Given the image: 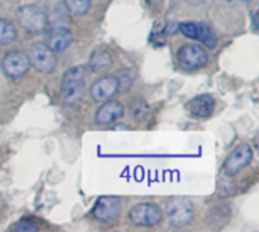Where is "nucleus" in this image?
Instances as JSON below:
<instances>
[{
    "label": "nucleus",
    "mask_w": 259,
    "mask_h": 232,
    "mask_svg": "<svg viewBox=\"0 0 259 232\" xmlns=\"http://www.w3.org/2000/svg\"><path fill=\"white\" fill-rule=\"evenodd\" d=\"M215 108V99L211 94H200L187 103V111L191 117L208 119L212 115Z\"/></svg>",
    "instance_id": "nucleus-13"
},
{
    "label": "nucleus",
    "mask_w": 259,
    "mask_h": 232,
    "mask_svg": "<svg viewBox=\"0 0 259 232\" xmlns=\"http://www.w3.org/2000/svg\"><path fill=\"white\" fill-rule=\"evenodd\" d=\"M165 214H167L170 226L182 228L193 222L194 205L188 198H171L167 201Z\"/></svg>",
    "instance_id": "nucleus-2"
},
{
    "label": "nucleus",
    "mask_w": 259,
    "mask_h": 232,
    "mask_svg": "<svg viewBox=\"0 0 259 232\" xmlns=\"http://www.w3.org/2000/svg\"><path fill=\"white\" fill-rule=\"evenodd\" d=\"M179 30L187 38L197 40V41H200L203 46H206L209 49H214L217 46V36H215V33L206 24H203V23H194V21L181 23L179 24Z\"/></svg>",
    "instance_id": "nucleus-10"
},
{
    "label": "nucleus",
    "mask_w": 259,
    "mask_h": 232,
    "mask_svg": "<svg viewBox=\"0 0 259 232\" xmlns=\"http://www.w3.org/2000/svg\"><path fill=\"white\" fill-rule=\"evenodd\" d=\"M178 61L184 68L196 70L202 68L208 62L206 50L199 44H184L178 50Z\"/></svg>",
    "instance_id": "nucleus-8"
},
{
    "label": "nucleus",
    "mask_w": 259,
    "mask_h": 232,
    "mask_svg": "<svg viewBox=\"0 0 259 232\" xmlns=\"http://www.w3.org/2000/svg\"><path fill=\"white\" fill-rule=\"evenodd\" d=\"M18 36L17 27L12 21L0 18V44H9Z\"/></svg>",
    "instance_id": "nucleus-16"
},
{
    "label": "nucleus",
    "mask_w": 259,
    "mask_h": 232,
    "mask_svg": "<svg viewBox=\"0 0 259 232\" xmlns=\"http://www.w3.org/2000/svg\"><path fill=\"white\" fill-rule=\"evenodd\" d=\"M206 0H187V3H190L191 6H199V5H203Z\"/></svg>",
    "instance_id": "nucleus-19"
},
{
    "label": "nucleus",
    "mask_w": 259,
    "mask_h": 232,
    "mask_svg": "<svg viewBox=\"0 0 259 232\" xmlns=\"http://www.w3.org/2000/svg\"><path fill=\"white\" fill-rule=\"evenodd\" d=\"M64 6L71 15L82 17L90 11L91 0H64Z\"/></svg>",
    "instance_id": "nucleus-17"
},
{
    "label": "nucleus",
    "mask_w": 259,
    "mask_h": 232,
    "mask_svg": "<svg viewBox=\"0 0 259 232\" xmlns=\"http://www.w3.org/2000/svg\"><path fill=\"white\" fill-rule=\"evenodd\" d=\"M241 2H243V3H252L253 0H241Z\"/></svg>",
    "instance_id": "nucleus-20"
},
{
    "label": "nucleus",
    "mask_w": 259,
    "mask_h": 232,
    "mask_svg": "<svg viewBox=\"0 0 259 232\" xmlns=\"http://www.w3.org/2000/svg\"><path fill=\"white\" fill-rule=\"evenodd\" d=\"M117 93H118V79L117 76H112V74L97 79L90 87V96L97 103L112 99Z\"/></svg>",
    "instance_id": "nucleus-11"
},
{
    "label": "nucleus",
    "mask_w": 259,
    "mask_h": 232,
    "mask_svg": "<svg viewBox=\"0 0 259 232\" xmlns=\"http://www.w3.org/2000/svg\"><path fill=\"white\" fill-rule=\"evenodd\" d=\"M112 55L105 50V49H97L91 53L90 56V61H88V68L91 71H96V73H100V71H106L111 68L112 65Z\"/></svg>",
    "instance_id": "nucleus-15"
},
{
    "label": "nucleus",
    "mask_w": 259,
    "mask_h": 232,
    "mask_svg": "<svg viewBox=\"0 0 259 232\" xmlns=\"http://www.w3.org/2000/svg\"><path fill=\"white\" fill-rule=\"evenodd\" d=\"M252 158H253L252 147L249 144H240L226 158L225 166H223L225 175L226 176H235V175H238L244 167H247L250 164Z\"/></svg>",
    "instance_id": "nucleus-9"
},
{
    "label": "nucleus",
    "mask_w": 259,
    "mask_h": 232,
    "mask_svg": "<svg viewBox=\"0 0 259 232\" xmlns=\"http://www.w3.org/2000/svg\"><path fill=\"white\" fill-rule=\"evenodd\" d=\"M124 115V106L118 100H106L96 112V122L99 125H109Z\"/></svg>",
    "instance_id": "nucleus-14"
},
{
    "label": "nucleus",
    "mask_w": 259,
    "mask_h": 232,
    "mask_svg": "<svg viewBox=\"0 0 259 232\" xmlns=\"http://www.w3.org/2000/svg\"><path fill=\"white\" fill-rule=\"evenodd\" d=\"M0 67H2V71L8 78L17 79L27 73V70L30 67V61L26 53H23L20 50H11L2 58Z\"/></svg>",
    "instance_id": "nucleus-7"
},
{
    "label": "nucleus",
    "mask_w": 259,
    "mask_h": 232,
    "mask_svg": "<svg viewBox=\"0 0 259 232\" xmlns=\"http://www.w3.org/2000/svg\"><path fill=\"white\" fill-rule=\"evenodd\" d=\"M15 229L18 232H36L38 231V226H36L35 223H32L30 220L23 219V220H20V222L17 223Z\"/></svg>",
    "instance_id": "nucleus-18"
},
{
    "label": "nucleus",
    "mask_w": 259,
    "mask_h": 232,
    "mask_svg": "<svg viewBox=\"0 0 259 232\" xmlns=\"http://www.w3.org/2000/svg\"><path fill=\"white\" fill-rule=\"evenodd\" d=\"M18 24L29 33L42 32L47 26L46 12L36 5H23L17 9Z\"/></svg>",
    "instance_id": "nucleus-3"
},
{
    "label": "nucleus",
    "mask_w": 259,
    "mask_h": 232,
    "mask_svg": "<svg viewBox=\"0 0 259 232\" xmlns=\"http://www.w3.org/2000/svg\"><path fill=\"white\" fill-rule=\"evenodd\" d=\"M150 2H152V0H149V3H150Z\"/></svg>",
    "instance_id": "nucleus-21"
},
{
    "label": "nucleus",
    "mask_w": 259,
    "mask_h": 232,
    "mask_svg": "<svg viewBox=\"0 0 259 232\" xmlns=\"http://www.w3.org/2000/svg\"><path fill=\"white\" fill-rule=\"evenodd\" d=\"M88 74V67L76 65L68 68L61 81V99L65 106L77 105L85 93V79Z\"/></svg>",
    "instance_id": "nucleus-1"
},
{
    "label": "nucleus",
    "mask_w": 259,
    "mask_h": 232,
    "mask_svg": "<svg viewBox=\"0 0 259 232\" xmlns=\"http://www.w3.org/2000/svg\"><path fill=\"white\" fill-rule=\"evenodd\" d=\"M73 41V33L65 26H52L46 35V44L56 53L64 52Z\"/></svg>",
    "instance_id": "nucleus-12"
},
{
    "label": "nucleus",
    "mask_w": 259,
    "mask_h": 232,
    "mask_svg": "<svg viewBox=\"0 0 259 232\" xmlns=\"http://www.w3.org/2000/svg\"><path fill=\"white\" fill-rule=\"evenodd\" d=\"M121 213V202L117 196H102L97 199L91 214L93 217L105 225L117 222Z\"/></svg>",
    "instance_id": "nucleus-6"
},
{
    "label": "nucleus",
    "mask_w": 259,
    "mask_h": 232,
    "mask_svg": "<svg viewBox=\"0 0 259 232\" xmlns=\"http://www.w3.org/2000/svg\"><path fill=\"white\" fill-rule=\"evenodd\" d=\"M162 219H164V213L161 207H158L156 204H149V202L138 204L129 211V220L135 226L152 228L159 225Z\"/></svg>",
    "instance_id": "nucleus-4"
},
{
    "label": "nucleus",
    "mask_w": 259,
    "mask_h": 232,
    "mask_svg": "<svg viewBox=\"0 0 259 232\" xmlns=\"http://www.w3.org/2000/svg\"><path fill=\"white\" fill-rule=\"evenodd\" d=\"M27 58L41 73H52L56 68V55L46 43H35L29 47Z\"/></svg>",
    "instance_id": "nucleus-5"
}]
</instances>
